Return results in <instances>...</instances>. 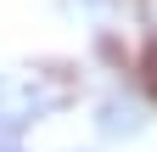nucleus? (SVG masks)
<instances>
[{"label":"nucleus","mask_w":157,"mask_h":152,"mask_svg":"<svg viewBox=\"0 0 157 152\" xmlns=\"http://www.w3.org/2000/svg\"><path fill=\"white\" fill-rule=\"evenodd\" d=\"M0 152H23V118L0 113Z\"/></svg>","instance_id":"1"},{"label":"nucleus","mask_w":157,"mask_h":152,"mask_svg":"<svg viewBox=\"0 0 157 152\" xmlns=\"http://www.w3.org/2000/svg\"><path fill=\"white\" fill-rule=\"evenodd\" d=\"M151 11H157V0H151Z\"/></svg>","instance_id":"2"}]
</instances>
